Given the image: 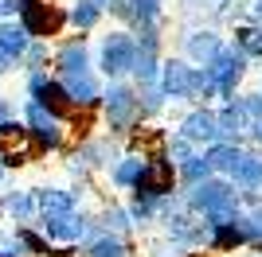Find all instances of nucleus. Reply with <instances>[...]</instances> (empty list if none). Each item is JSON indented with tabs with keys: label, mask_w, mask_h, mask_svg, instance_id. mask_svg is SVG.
Masks as SVG:
<instances>
[{
	"label": "nucleus",
	"mask_w": 262,
	"mask_h": 257,
	"mask_svg": "<svg viewBox=\"0 0 262 257\" xmlns=\"http://www.w3.org/2000/svg\"><path fill=\"white\" fill-rule=\"evenodd\" d=\"M24 148H28V133L16 125H4L0 128V152L4 156H24Z\"/></svg>",
	"instance_id": "f257e3e1"
},
{
	"label": "nucleus",
	"mask_w": 262,
	"mask_h": 257,
	"mask_svg": "<svg viewBox=\"0 0 262 257\" xmlns=\"http://www.w3.org/2000/svg\"><path fill=\"white\" fill-rule=\"evenodd\" d=\"M28 28L32 32H55L59 28V12H47V8H28Z\"/></svg>",
	"instance_id": "f03ea898"
}]
</instances>
